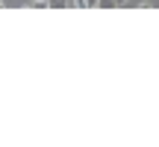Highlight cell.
Returning a JSON list of instances; mask_svg holds the SVG:
<instances>
[{
	"label": "cell",
	"mask_w": 159,
	"mask_h": 147,
	"mask_svg": "<svg viewBox=\"0 0 159 147\" xmlns=\"http://www.w3.org/2000/svg\"><path fill=\"white\" fill-rule=\"evenodd\" d=\"M83 3H85V9H94V6H97V0H83Z\"/></svg>",
	"instance_id": "277c9868"
},
{
	"label": "cell",
	"mask_w": 159,
	"mask_h": 147,
	"mask_svg": "<svg viewBox=\"0 0 159 147\" xmlns=\"http://www.w3.org/2000/svg\"><path fill=\"white\" fill-rule=\"evenodd\" d=\"M115 3H127V0H115Z\"/></svg>",
	"instance_id": "8992f818"
},
{
	"label": "cell",
	"mask_w": 159,
	"mask_h": 147,
	"mask_svg": "<svg viewBox=\"0 0 159 147\" xmlns=\"http://www.w3.org/2000/svg\"><path fill=\"white\" fill-rule=\"evenodd\" d=\"M47 6H50V9H65V6H68V0H44Z\"/></svg>",
	"instance_id": "6da1fadb"
},
{
	"label": "cell",
	"mask_w": 159,
	"mask_h": 147,
	"mask_svg": "<svg viewBox=\"0 0 159 147\" xmlns=\"http://www.w3.org/2000/svg\"><path fill=\"white\" fill-rule=\"evenodd\" d=\"M97 6H100V9H115L118 3H115V0H97Z\"/></svg>",
	"instance_id": "7a4b0ae2"
},
{
	"label": "cell",
	"mask_w": 159,
	"mask_h": 147,
	"mask_svg": "<svg viewBox=\"0 0 159 147\" xmlns=\"http://www.w3.org/2000/svg\"><path fill=\"white\" fill-rule=\"evenodd\" d=\"M30 3H33V6H47L44 0H30Z\"/></svg>",
	"instance_id": "5b68a950"
},
{
	"label": "cell",
	"mask_w": 159,
	"mask_h": 147,
	"mask_svg": "<svg viewBox=\"0 0 159 147\" xmlns=\"http://www.w3.org/2000/svg\"><path fill=\"white\" fill-rule=\"evenodd\" d=\"M68 6H74V9H85V3H83V0H68Z\"/></svg>",
	"instance_id": "3957f363"
}]
</instances>
